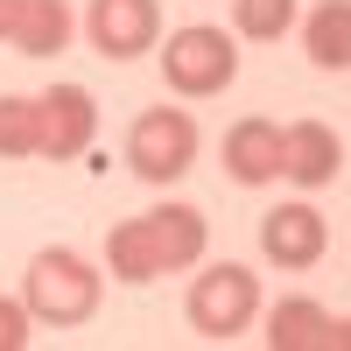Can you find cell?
<instances>
[{
	"mask_svg": "<svg viewBox=\"0 0 351 351\" xmlns=\"http://www.w3.org/2000/svg\"><path fill=\"white\" fill-rule=\"evenodd\" d=\"M162 77H169V92H183V99H211L225 92L232 77H239V49H232L225 28H176L169 49H162Z\"/></svg>",
	"mask_w": 351,
	"mask_h": 351,
	"instance_id": "3",
	"label": "cell"
},
{
	"mask_svg": "<svg viewBox=\"0 0 351 351\" xmlns=\"http://www.w3.org/2000/svg\"><path fill=\"white\" fill-rule=\"evenodd\" d=\"M337 169H344V148H337V134H330L324 120L281 127V176H288V183L324 190V183H337Z\"/></svg>",
	"mask_w": 351,
	"mask_h": 351,
	"instance_id": "9",
	"label": "cell"
},
{
	"mask_svg": "<svg viewBox=\"0 0 351 351\" xmlns=\"http://www.w3.org/2000/svg\"><path fill=\"white\" fill-rule=\"evenodd\" d=\"M127 162L141 183H176L190 162H197V120L183 106H155V112H141L134 134H127Z\"/></svg>",
	"mask_w": 351,
	"mask_h": 351,
	"instance_id": "4",
	"label": "cell"
},
{
	"mask_svg": "<svg viewBox=\"0 0 351 351\" xmlns=\"http://www.w3.org/2000/svg\"><path fill=\"white\" fill-rule=\"evenodd\" d=\"M84 28H92V49H99V56L127 64V56L155 49V36H162V8H155V0H92Z\"/></svg>",
	"mask_w": 351,
	"mask_h": 351,
	"instance_id": "6",
	"label": "cell"
},
{
	"mask_svg": "<svg viewBox=\"0 0 351 351\" xmlns=\"http://www.w3.org/2000/svg\"><path fill=\"white\" fill-rule=\"evenodd\" d=\"M8 43H14L21 56H56V49L71 43V8H64V0H28Z\"/></svg>",
	"mask_w": 351,
	"mask_h": 351,
	"instance_id": "13",
	"label": "cell"
},
{
	"mask_svg": "<svg viewBox=\"0 0 351 351\" xmlns=\"http://www.w3.org/2000/svg\"><path fill=\"white\" fill-rule=\"evenodd\" d=\"M225 176L232 183H246V190H260V183H274L281 176V127L274 120H239L225 134Z\"/></svg>",
	"mask_w": 351,
	"mask_h": 351,
	"instance_id": "10",
	"label": "cell"
},
{
	"mask_svg": "<svg viewBox=\"0 0 351 351\" xmlns=\"http://www.w3.org/2000/svg\"><path fill=\"white\" fill-rule=\"evenodd\" d=\"M21 8H28V0H0V43L14 36V21H21Z\"/></svg>",
	"mask_w": 351,
	"mask_h": 351,
	"instance_id": "18",
	"label": "cell"
},
{
	"mask_svg": "<svg viewBox=\"0 0 351 351\" xmlns=\"http://www.w3.org/2000/svg\"><path fill=\"white\" fill-rule=\"evenodd\" d=\"M99 274H92V260H77L71 246H49L28 260V288H21V302L28 316H43V324H84V316L99 309Z\"/></svg>",
	"mask_w": 351,
	"mask_h": 351,
	"instance_id": "1",
	"label": "cell"
},
{
	"mask_svg": "<svg viewBox=\"0 0 351 351\" xmlns=\"http://www.w3.org/2000/svg\"><path fill=\"white\" fill-rule=\"evenodd\" d=\"M28 344V302L0 295V351H21Z\"/></svg>",
	"mask_w": 351,
	"mask_h": 351,
	"instance_id": "17",
	"label": "cell"
},
{
	"mask_svg": "<svg viewBox=\"0 0 351 351\" xmlns=\"http://www.w3.org/2000/svg\"><path fill=\"white\" fill-rule=\"evenodd\" d=\"M267 344L274 351H351V316H330L324 302H309V295H288L267 309Z\"/></svg>",
	"mask_w": 351,
	"mask_h": 351,
	"instance_id": "7",
	"label": "cell"
},
{
	"mask_svg": "<svg viewBox=\"0 0 351 351\" xmlns=\"http://www.w3.org/2000/svg\"><path fill=\"white\" fill-rule=\"evenodd\" d=\"M92 134H99V106L84 84H56V92L36 99V155L71 162V155L92 148Z\"/></svg>",
	"mask_w": 351,
	"mask_h": 351,
	"instance_id": "5",
	"label": "cell"
},
{
	"mask_svg": "<svg viewBox=\"0 0 351 351\" xmlns=\"http://www.w3.org/2000/svg\"><path fill=\"white\" fill-rule=\"evenodd\" d=\"M330 246V232H324V211L316 204H281V211L260 218V253L274 260V267H316Z\"/></svg>",
	"mask_w": 351,
	"mask_h": 351,
	"instance_id": "8",
	"label": "cell"
},
{
	"mask_svg": "<svg viewBox=\"0 0 351 351\" xmlns=\"http://www.w3.org/2000/svg\"><path fill=\"white\" fill-rule=\"evenodd\" d=\"M0 155H36V99H0Z\"/></svg>",
	"mask_w": 351,
	"mask_h": 351,
	"instance_id": "16",
	"label": "cell"
},
{
	"mask_svg": "<svg viewBox=\"0 0 351 351\" xmlns=\"http://www.w3.org/2000/svg\"><path fill=\"white\" fill-rule=\"evenodd\" d=\"M106 267L120 274V281H155V274H162L155 239H148V218H127V225L106 232Z\"/></svg>",
	"mask_w": 351,
	"mask_h": 351,
	"instance_id": "14",
	"label": "cell"
},
{
	"mask_svg": "<svg viewBox=\"0 0 351 351\" xmlns=\"http://www.w3.org/2000/svg\"><path fill=\"white\" fill-rule=\"evenodd\" d=\"M148 239H155L162 274L197 267V260H204V211H197V204H162V211H148Z\"/></svg>",
	"mask_w": 351,
	"mask_h": 351,
	"instance_id": "11",
	"label": "cell"
},
{
	"mask_svg": "<svg viewBox=\"0 0 351 351\" xmlns=\"http://www.w3.org/2000/svg\"><path fill=\"white\" fill-rule=\"evenodd\" d=\"M302 43H309V64L351 71V0H324V8L302 21Z\"/></svg>",
	"mask_w": 351,
	"mask_h": 351,
	"instance_id": "12",
	"label": "cell"
},
{
	"mask_svg": "<svg viewBox=\"0 0 351 351\" xmlns=\"http://www.w3.org/2000/svg\"><path fill=\"white\" fill-rule=\"evenodd\" d=\"M260 316V281L239 267V260H218L190 281V330L211 337V344H232L246 324Z\"/></svg>",
	"mask_w": 351,
	"mask_h": 351,
	"instance_id": "2",
	"label": "cell"
},
{
	"mask_svg": "<svg viewBox=\"0 0 351 351\" xmlns=\"http://www.w3.org/2000/svg\"><path fill=\"white\" fill-rule=\"evenodd\" d=\"M232 28L253 43H274L295 28V0H232Z\"/></svg>",
	"mask_w": 351,
	"mask_h": 351,
	"instance_id": "15",
	"label": "cell"
}]
</instances>
